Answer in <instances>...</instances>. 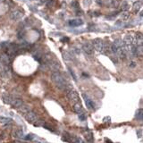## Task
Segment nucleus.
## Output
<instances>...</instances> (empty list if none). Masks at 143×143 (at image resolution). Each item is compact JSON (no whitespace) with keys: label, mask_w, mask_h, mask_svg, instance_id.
Here are the masks:
<instances>
[{"label":"nucleus","mask_w":143,"mask_h":143,"mask_svg":"<svg viewBox=\"0 0 143 143\" xmlns=\"http://www.w3.org/2000/svg\"><path fill=\"white\" fill-rule=\"evenodd\" d=\"M52 81L55 82V84L57 86L59 89H65L66 88V82H65V78L63 77L61 73H59L58 72H54L51 74Z\"/></svg>","instance_id":"obj_1"},{"label":"nucleus","mask_w":143,"mask_h":143,"mask_svg":"<svg viewBox=\"0 0 143 143\" xmlns=\"http://www.w3.org/2000/svg\"><path fill=\"white\" fill-rule=\"evenodd\" d=\"M93 48H95L98 52H103L104 49V42L101 38H95L93 40V45H92Z\"/></svg>","instance_id":"obj_2"},{"label":"nucleus","mask_w":143,"mask_h":143,"mask_svg":"<svg viewBox=\"0 0 143 143\" xmlns=\"http://www.w3.org/2000/svg\"><path fill=\"white\" fill-rule=\"evenodd\" d=\"M68 99L72 104H75L80 101V97H79L78 93L75 90H71L68 93Z\"/></svg>","instance_id":"obj_3"},{"label":"nucleus","mask_w":143,"mask_h":143,"mask_svg":"<svg viewBox=\"0 0 143 143\" xmlns=\"http://www.w3.org/2000/svg\"><path fill=\"white\" fill-rule=\"evenodd\" d=\"M22 16H23L22 12H21V11H19V10H14L10 14V18L13 21H15V22L20 21L21 19L22 18Z\"/></svg>","instance_id":"obj_4"},{"label":"nucleus","mask_w":143,"mask_h":143,"mask_svg":"<svg viewBox=\"0 0 143 143\" xmlns=\"http://www.w3.org/2000/svg\"><path fill=\"white\" fill-rule=\"evenodd\" d=\"M82 49H83V51L85 52L87 55H91L93 54V52H94V48L92 47L91 44H89V42H87V43H84L83 46H82Z\"/></svg>","instance_id":"obj_5"},{"label":"nucleus","mask_w":143,"mask_h":143,"mask_svg":"<svg viewBox=\"0 0 143 143\" xmlns=\"http://www.w3.org/2000/svg\"><path fill=\"white\" fill-rule=\"evenodd\" d=\"M25 119L27 120L29 123H33L37 120V116L35 115L33 112H31V111H30V112H28L26 115H25Z\"/></svg>","instance_id":"obj_6"},{"label":"nucleus","mask_w":143,"mask_h":143,"mask_svg":"<svg viewBox=\"0 0 143 143\" xmlns=\"http://www.w3.org/2000/svg\"><path fill=\"white\" fill-rule=\"evenodd\" d=\"M82 97H83V99H84V101H85L86 105H87V106H88V108L93 109L94 107H95V104H94V102L92 101L91 99H89L88 96L85 95V94H83Z\"/></svg>","instance_id":"obj_7"},{"label":"nucleus","mask_w":143,"mask_h":143,"mask_svg":"<svg viewBox=\"0 0 143 143\" xmlns=\"http://www.w3.org/2000/svg\"><path fill=\"white\" fill-rule=\"evenodd\" d=\"M0 63L3 64L4 65L8 66V65L10 64V58L6 54H1L0 55Z\"/></svg>","instance_id":"obj_8"},{"label":"nucleus","mask_w":143,"mask_h":143,"mask_svg":"<svg viewBox=\"0 0 143 143\" xmlns=\"http://www.w3.org/2000/svg\"><path fill=\"white\" fill-rule=\"evenodd\" d=\"M68 23L71 27H78L83 24V21L82 19H73V20L69 21Z\"/></svg>","instance_id":"obj_9"},{"label":"nucleus","mask_w":143,"mask_h":143,"mask_svg":"<svg viewBox=\"0 0 143 143\" xmlns=\"http://www.w3.org/2000/svg\"><path fill=\"white\" fill-rule=\"evenodd\" d=\"M10 104L12 105V106H13L14 108H19L22 105H23V102H22V99H12V101L10 102Z\"/></svg>","instance_id":"obj_10"},{"label":"nucleus","mask_w":143,"mask_h":143,"mask_svg":"<svg viewBox=\"0 0 143 143\" xmlns=\"http://www.w3.org/2000/svg\"><path fill=\"white\" fill-rule=\"evenodd\" d=\"M24 136V133L22 130H16L13 132V137L15 139H22Z\"/></svg>","instance_id":"obj_11"},{"label":"nucleus","mask_w":143,"mask_h":143,"mask_svg":"<svg viewBox=\"0 0 143 143\" xmlns=\"http://www.w3.org/2000/svg\"><path fill=\"white\" fill-rule=\"evenodd\" d=\"M31 111V108L28 105H22V106L19 107V112L21 114H27L28 112Z\"/></svg>","instance_id":"obj_12"},{"label":"nucleus","mask_w":143,"mask_h":143,"mask_svg":"<svg viewBox=\"0 0 143 143\" xmlns=\"http://www.w3.org/2000/svg\"><path fill=\"white\" fill-rule=\"evenodd\" d=\"M135 41H136V44L137 46L139 45H142L143 42V36L140 32H138L136 33V36H135Z\"/></svg>","instance_id":"obj_13"},{"label":"nucleus","mask_w":143,"mask_h":143,"mask_svg":"<svg viewBox=\"0 0 143 143\" xmlns=\"http://www.w3.org/2000/svg\"><path fill=\"white\" fill-rule=\"evenodd\" d=\"M140 8H141V2L140 1H136V2H134L132 6V10L134 13H138L139 11L140 10Z\"/></svg>","instance_id":"obj_14"},{"label":"nucleus","mask_w":143,"mask_h":143,"mask_svg":"<svg viewBox=\"0 0 143 143\" xmlns=\"http://www.w3.org/2000/svg\"><path fill=\"white\" fill-rule=\"evenodd\" d=\"M73 111L75 113H80L82 111V105L81 104L80 101L73 104Z\"/></svg>","instance_id":"obj_15"},{"label":"nucleus","mask_w":143,"mask_h":143,"mask_svg":"<svg viewBox=\"0 0 143 143\" xmlns=\"http://www.w3.org/2000/svg\"><path fill=\"white\" fill-rule=\"evenodd\" d=\"M142 55H143V46L142 45L136 46V48H135V55L142 56Z\"/></svg>","instance_id":"obj_16"},{"label":"nucleus","mask_w":143,"mask_h":143,"mask_svg":"<svg viewBox=\"0 0 143 143\" xmlns=\"http://www.w3.org/2000/svg\"><path fill=\"white\" fill-rule=\"evenodd\" d=\"M135 117H136V119L140 120V121L143 119V110L142 109L140 108L137 110L136 114H135Z\"/></svg>","instance_id":"obj_17"},{"label":"nucleus","mask_w":143,"mask_h":143,"mask_svg":"<svg viewBox=\"0 0 143 143\" xmlns=\"http://www.w3.org/2000/svg\"><path fill=\"white\" fill-rule=\"evenodd\" d=\"M113 44L116 46L117 48H123V42L122 39H120V38H118V39H116V40H115V42L113 43Z\"/></svg>","instance_id":"obj_18"},{"label":"nucleus","mask_w":143,"mask_h":143,"mask_svg":"<svg viewBox=\"0 0 143 143\" xmlns=\"http://www.w3.org/2000/svg\"><path fill=\"white\" fill-rule=\"evenodd\" d=\"M120 17H121V19H122L123 21H126L129 19L130 14L127 12V11H123V13L120 14Z\"/></svg>","instance_id":"obj_19"},{"label":"nucleus","mask_w":143,"mask_h":143,"mask_svg":"<svg viewBox=\"0 0 143 143\" xmlns=\"http://www.w3.org/2000/svg\"><path fill=\"white\" fill-rule=\"evenodd\" d=\"M12 119L8 118V117H5V116H0V123H10Z\"/></svg>","instance_id":"obj_20"},{"label":"nucleus","mask_w":143,"mask_h":143,"mask_svg":"<svg viewBox=\"0 0 143 143\" xmlns=\"http://www.w3.org/2000/svg\"><path fill=\"white\" fill-rule=\"evenodd\" d=\"M33 123H34V126H35V127H40V126H44V124H45L46 123H45L43 120H38V119H37Z\"/></svg>","instance_id":"obj_21"},{"label":"nucleus","mask_w":143,"mask_h":143,"mask_svg":"<svg viewBox=\"0 0 143 143\" xmlns=\"http://www.w3.org/2000/svg\"><path fill=\"white\" fill-rule=\"evenodd\" d=\"M12 98H11L9 95H4L3 96V100L5 103H6V104H10V102L12 101Z\"/></svg>","instance_id":"obj_22"},{"label":"nucleus","mask_w":143,"mask_h":143,"mask_svg":"<svg viewBox=\"0 0 143 143\" xmlns=\"http://www.w3.org/2000/svg\"><path fill=\"white\" fill-rule=\"evenodd\" d=\"M72 143H84L83 140L81 138H77V137H72Z\"/></svg>","instance_id":"obj_23"},{"label":"nucleus","mask_w":143,"mask_h":143,"mask_svg":"<svg viewBox=\"0 0 143 143\" xmlns=\"http://www.w3.org/2000/svg\"><path fill=\"white\" fill-rule=\"evenodd\" d=\"M85 138L86 140L89 141V142H91L92 140H93V135H92L91 132H88L87 134H85Z\"/></svg>","instance_id":"obj_24"},{"label":"nucleus","mask_w":143,"mask_h":143,"mask_svg":"<svg viewBox=\"0 0 143 143\" xmlns=\"http://www.w3.org/2000/svg\"><path fill=\"white\" fill-rule=\"evenodd\" d=\"M121 8H122V10L123 11H126L128 8H129V6H128V3L126 2V1H123V4H122V6H121Z\"/></svg>","instance_id":"obj_25"},{"label":"nucleus","mask_w":143,"mask_h":143,"mask_svg":"<svg viewBox=\"0 0 143 143\" xmlns=\"http://www.w3.org/2000/svg\"><path fill=\"white\" fill-rule=\"evenodd\" d=\"M120 2H121V0H112V6L115 7V8L118 7L120 5Z\"/></svg>","instance_id":"obj_26"},{"label":"nucleus","mask_w":143,"mask_h":143,"mask_svg":"<svg viewBox=\"0 0 143 143\" xmlns=\"http://www.w3.org/2000/svg\"><path fill=\"white\" fill-rule=\"evenodd\" d=\"M79 120H81V121H85L86 120V115L84 113H82V114H80L79 115Z\"/></svg>","instance_id":"obj_27"},{"label":"nucleus","mask_w":143,"mask_h":143,"mask_svg":"<svg viewBox=\"0 0 143 143\" xmlns=\"http://www.w3.org/2000/svg\"><path fill=\"white\" fill-rule=\"evenodd\" d=\"M103 122H104V123H110V122H111V118H110L109 116H106V117H105V118L103 119Z\"/></svg>","instance_id":"obj_28"},{"label":"nucleus","mask_w":143,"mask_h":143,"mask_svg":"<svg viewBox=\"0 0 143 143\" xmlns=\"http://www.w3.org/2000/svg\"><path fill=\"white\" fill-rule=\"evenodd\" d=\"M72 6L76 7L77 9H79V6H78V3H77V2H74V3H72Z\"/></svg>","instance_id":"obj_29"},{"label":"nucleus","mask_w":143,"mask_h":143,"mask_svg":"<svg viewBox=\"0 0 143 143\" xmlns=\"http://www.w3.org/2000/svg\"><path fill=\"white\" fill-rule=\"evenodd\" d=\"M70 72H71V74L72 75V77H73V79H74V80H76V77H75V75H74V73H73V72L72 71L71 69H70Z\"/></svg>","instance_id":"obj_30"},{"label":"nucleus","mask_w":143,"mask_h":143,"mask_svg":"<svg viewBox=\"0 0 143 143\" xmlns=\"http://www.w3.org/2000/svg\"><path fill=\"white\" fill-rule=\"evenodd\" d=\"M6 1L7 5H13V3H12V0H6Z\"/></svg>","instance_id":"obj_31"},{"label":"nucleus","mask_w":143,"mask_h":143,"mask_svg":"<svg viewBox=\"0 0 143 143\" xmlns=\"http://www.w3.org/2000/svg\"><path fill=\"white\" fill-rule=\"evenodd\" d=\"M139 132V135H138V136L140 137H141V130H140V131H139V132Z\"/></svg>","instance_id":"obj_32"},{"label":"nucleus","mask_w":143,"mask_h":143,"mask_svg":"<svg viewBox=\"0 0 143 143\" xmlns=\"http://www.w3.org/2000/svg\"><path fill=\"white\" fill-rule=\"evenodd\" d=\"M31 138H32V136H31V135H28V136L26 137V139H27V140H29V139H31Z\"/></svg>","instance_id":"obj_33"},{"label":"nucleus","mask_w":143,"mask_h":143,"mask_svg":"<svg viewBox=\"0 0 143 143\" xmlns=\"http://www.w3.org/2000/svg\"><path fill=\"white\" fill-rule=\"evenodd\" d=\"M131 66H132V67H134V66H135V64H134V63H132V64H131Z\"/></svg>","instance_id":"obj_34"},{"label":"nucleus","mask_w":143,"mask_h":143,"mask_svg":"<svg viewBox=\"0 0 143 143\" xmlns=\"http://www.w3.org/2000/svg\"><path fill=\"white\" fill-rule=\"evenodd\" d=\"M4 0H0V3H1V2H3Z\"/></svg>","instance_id":"obj_35"},{"label":"nucleus","mask_w":143,"mask_h":143,"mask_svg":"<svg viewBox=\"0 0 143 143\" xmlns=\"http://www.w3.org/2000/svg\"><path fill=\"white\" fill-rule=\"evenodd\" d=\"M11 143H16V142H15V141H14V142H11Z\"/></svg>","instance_id":"obj_36"}]
</instances>
